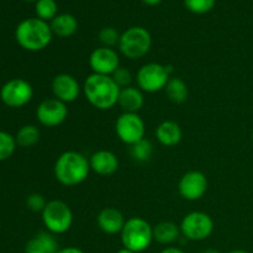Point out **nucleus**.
Returning <instances> with one entry per match:
<instances>
[{
  "mask_svg": "<svg viewBox=\"0 0 253 253\" xmlns=\"http://www.w3.org/2000/svg\"><path fill=\"white\" fill-rule=\"evenodd\" d=\"M121 88L111 76L91 73L83 84V93L86 100L99 110H109L119 101Z\"/></svg>",
  "mask_w": 253,
  "mask_h": 253,
  "instance_id": "nucleus-1",
  "label": "nucleus"
},
{
  "mask_svg": "<svg viewBox=\"0 0 253 253\" xmlns=\"http://www.w3.org/2000/svg\"><path fill=\"white\" fill-rule=\"evenodd\" d=\"M53 172L59 184L64 187H76L88 178L90 163L81 152L67 151L57 158Z\"/></svg>",
  "mask_w": 253,
  "mask_h": 253,
  "instance_id": "nucleus-2",
  "label": "nucleus"
},
{
  "mask_svg": "<svg viewBox=\"0 0 253 253\" xmlns=\"http://www.w3.org/2000/svg\"><path fill=\"white\" fill-rule=\"evenodd\" d=\"M51 26L48 22L30 17L20 22L15 30V39L19 46L29 52H39L46 48L52 41Z\"/></svg>",
  "mask_w": 253,
  "mask_h": 253,
  "instance_id": "nucleus-3",
  "label": "nucleus"
},
{
  "mask_svg": "<svg viewBox=\"0 0 253 253\" xmlns=\"http://www.w3.org/2000/svg\"><path fill=\"white\" fill-rule=\"evenodd\" d=\"M120 234L124 249L135 253L146 251L153 241V227L138 216L126 220Z\"/></svg>",
  "mask_w": 253,
  "mask_h": 253,
  "instance_id": "nucleus-4",
  "label": "nucleus"
},
{
  "mask_svg": "<svg viewBox=\"0 0 253 253\" xmlns=\"http://www.w3.org/2000/svg\"><path fill=\"white\" fill-rule=\"evenodd\" d=\"M121 54L128 59H138L150 52L152 37L147 29L142 26H132L121 34L119 41Z\"/></svg>",
  "mask_w": 253,
  "mask_h": 253,
  "instance_id": "nucleus-5",
  "label": "nucleus"
},
{
  "mask_svg": "<svg viewBox=\"0 0 253 253\" xmlns=\"http://www.w3.org/2000/svg\"><path fill=\"white\" fill-rule=\"evenodd\" d=\"M42 214V221L52 235H61L68 231L73 224V212L63 200L47 202Z\"/></svg>",
  "mask_w": 253,
  "mask_h": 253,
  "instance_id": "nucleus-6",
  "label": "nucleus"
},
{
  "mask_svg": "<svg viewBox=\"0 0 253 253\" xmlns=\"http://www.w3.org/2000/svg\"><path fill=\"white\" fill-rule=\"evenodd\" d=\"M170 68L172 67L163 66L155 62L143 64L136 74L138 88L146 93H157L165 89L170 79Z\"/></svg>",
  "mask_w": 253,
  "mask_h": 253,
  "instance_id": "nucleus-7",
  "label": "nucleus"
},
{
  "mask_svg": "<svg viewBox=\"0 0 253 253\" xmlns=\"http://www.w3.org/2000/svg\"><path fill=\"white\" fill-rule=\"evenodd\" d=\"M180 234L192 241H203L214 231V221L203 211H193L183 217L179 225Z\"/></svg>",
  "mask_w": 253,
  "mask_h": 253,
  "instance_id": "nucleus-8",
  "label": "nucleus"
},
{
  "mask_svg": "<svg viewBox=\"0 0 253 253\" xmlns=\"http://www.w3.org/2000/svg\"><path fill=\"white\" fill-rule=\"evenodd\" d=\"M34 96V88L22 78L7 81L0 89V100L7 108L19 109L27 105Z\"/></svg>",
  "mask_w": 253,
  "mask_h": 253,
  "instance_id": "nucleus-9",
  "label": "nucleus"
},
{
  "mask_svg": "<svg viewBox=\"0 0 253 253\" xmlns=\"http://www.w3.org/2000/svg\"><path fill=\"white\" fill-rule=\"evenodd\" d=\"M118 137L124 143L132 146L145 138V123L137 113H123L115 123Z\"/></svg>",
  "mask_w": 253,
  "mask_h": 253,
  "instance_id": "nucleus-10",
  "label": "nucleus"
},
{
  "mask_svg": "<svg viewBox=\"0 0 253 253\" xmlns=\"http://www.w3.org/2000/svg\"><path fill=\"white\" fill-rule=\"evenodd\" d=\"M68 116L67 104L56 98L46 99L36 109V118L46 127H56L63 124Z\"/></svg>",
  "mask_w": 253,
  "mask_h": 253,
  "instance_id": "nucleus-11",
  "label": "nucleus"
},
{
  "mask_svg": "<svg viewBox=\"0 0 253 253\" xmlns=\"http://www.w3.org/2000/svg\"><path fill=\"white\" fill-rule=\"evenodd\" d=\"M208 190V179L200 170L187 172L178 183V192L180 197L189 202L202 199Z\"/></svg>",
  "mask_w": 253,
  "mask_h": 253,
  "instance_id": "nucleus-12",
  "label": "nucleus"
},
{
  "mask_svg": "<svg viewBox=\"0 0 253 253\" xmlns=\"http://www.w3.org/2000/svg\"><path fill=\"white\" fill-rule=\"evenodd\" d=\"M89 66L95 74L113 76L114 72L120 67V57L111 47L101 46L95 48L89 56Z\"/></svg>",
  "mask_w": 253,
  "mask_h": 253,
  "instance_id": "nucleus-13",
  "label": "nucleus"
},
{
  "mask_svg": "<svg viewBox=\"0 0 253 253\" xmlns=\"http://www.w3.org/2000/svg\"><path fill=\"white\" fill-rule=\"evenodd\" d=\"M52 93L54 98L64 104L73 103L81 94V85L73 76L68 73L57 74L52 81Z\"/></svg>",
  "mask_w": 253,
  "mask_h": 253,
  "instance_id": "nucleus-14",
  "label": "nucleus"
},
{
  "mask_svg": "<svg viewBox=\"0 0 253 253\" xmlns=\"http://www.w3.org/2000/svg\"><path fill=\"white\" fill-rule=\"evenodd\" d=\"M90 169L101 177H109L119 169V158L111 151L100 150L89 158Z\"/></svg>",
  "mask_w": 253,
  "mask_h": 253,
  "instance_id": "nucleus-15",
  "label": "nucleus"
},
{
  "mask_svg": "<svg viewBox=\"0 0 253 253\" xmlns=\"http://www.w3.org/2000/svg\"><path fill=\"white\" fill-rule=\"evenodd\" d=\"M99 229L108 235H115L121 232L126 220L123 212L115 208H105L101 210L96 217Z\"/></svg>",
  "mask_w": 253,
  "mask_h": 253,
  "instance_id": "nucleus-16",
  "label": "nucleus"
},
{
  "mask_svg": "<svg viewBox=\"0 0 253 253\" xmlns=\"http://www.w3.org/2000/svg\"><path fill=\"white\" fill-rule=\"evenodd\" d=\"M183 131L179 124L172 120L161 123L156 128V138L158 142L166 147H173L182 141Z\"/></svg>",
  "mask_w": 253,
  "mask_h": 253,
  "instance_id": "nucleus-17",
  "label": "nucleus"
},
{
  "mask_svg": "<svg viewBox=\"0 0 253 253\" xmlns=\"http://www.w3.org/2000/svg\"><path fill=\"white\" fill-rule=\"evenodd\" d=\"M118 104L124 113H138L143 108L145 96L140 88L131 85L126 86L120 90Z\"/></svg>",
  "mask_w": 253,
  "mask_h": 253,
  "instance_id": "nucleus-18",
  "label": "nucleus"
},
{
  "mask_svg": "<svg viewBox=\"0 0 253 253\" xmlns=\"http://www.w3.org/2000/svg\"><path fill=\"white\" fill-rule=\"evenodd\" d=\"M52 34L56 36L62 37V39H68L73 36L78 30V21L72 14L64 12V14H58L51 22Z\"/></svg>",
  "mask_w": 253,
  "mask_h": 253,
  "instance_id": "nucleus-19",
  "label": "nucleus"
},
{
  "mask_svg": "<svg viewBox=\"0 0 253 253\" xmlns=\"http://www.w3.org/2000/svg\"><path fill=\"white\" fill-rule=\"evenodd\" d=\"M58 250V244L51 232H40L25 247L26 253H56Z\"/></svg>",
  "mask_w": 253,
  "mask_h": 253,
  "instance_id": "nucleus-20",
  "label": "nucleus"
},
{
  "mask_svg": "<svg viewBox=\"0 0 253 253\" xmlns=\"http://www.w3.org/2000/svg\"><path fill=\"white\" fill-rule=\"evenodd\" d=\"M180 227L172 221H162L153 227V240L161 245H170L179 237Z\"/></svg>",
  "mask_w": 253,
  "mask_h": 253,
  "instance_id": "nucleus-21",
  "label": "nucleus"
},
{
  "mask_svg": "<svg viewBox=\"0 0 253 253\" xmlns=\"http://www.w3.org/2000/svg\"><path fill=\"white\" fill-rule=\"evenodd\" d=\"M165 91L167 98L175 104H182L188 99L187 84L183 79L178 78V77H173L168 81Z\"/></svg>",
  "mask_w": 253,
  "mask_h": 253,
  "instance_id": "nucleus-22",
  "label": "nucleus"
},
{
  "mask_svg": "<svg viewBox=\"0 0 253 253\" xmlns=\"http://www.w3.org/2000/svg\"><path fill=\"white\" fill-rule=\"evenodd\" d=\"M40 130L37 126L35 125H24L22 127L19 128V131L15 135V140H16L17 146L22 148H30L37 145L40 141Z\"/></svg>",
  "mask_w": 253,
  "mask_h": 253,
  "instance_id": "nucleus-23",
  "label": "nucleus"
},
{
  "mask_svg": "<svg viewBox=\"0 0 253 253\" xmlns=\"http://www.w3.org/2000/svg\"><path fill=\"white\" fill-rule=\"evenodd\" d=\"M35 12L37 17L46 22H51L58 15L56 0H37L35 2Z\"/></svg>",
  "mask_w": 253,
  "mask_h": 253,
  "instance_id": "nucleus-24",
  "label": "nucleus"
},
{
  "mask_svg": "<svg viewBox=\"0 0 253 253\" xmlns=\"http://www.w3.org/2000/svg\"><path fill=\"white\" fill-rule=\"evenodd\" d=\"M17 147L15 136L6 131H0V162L12 157Z\"/></svg>",
  "mask_w": 253,
  "mask_h": 253,
  "instance_id": "nucleus-25",
  "label": "nucleus"
},
{
  "mask_svg": "<svg viewBox=\"0 0 253 253\" xmlns=\"http://www.w3.org/2000/svg\"><path fill=\"white\" fill-rule=\"evenodd\" d=\"M152 143L148 140H146V138L131 146V156L137 162H146V161H148L151 156H152Z\"/></svg>",
  "mask_w": 253,
  "mask_h": 253,
  "instance_id": "nucleus-26",
  "label": "nucleus"
},
{
  "mask_svg": "<svg viewBox=\"0 0 253 253\" xmlns=\"http://www.w3.org/2000/svg\"><path fill=\"white\" fill-rule=\"evenodd\" d=\"M216 0H184V5L190 12L197 15L207 14L211 11Z\"/></svg>",
  "mask_w": 253,
  "mask_h": 253,
  "instance_id": "nucleus-27",
  "label": "nucleus"
},
{
  "mask_svg": "<svg viewBox=\"0 0 253 253\" xmlns=\"http://www.w3.org/2000/svg\"><path fill=\"white\" fill-rule=\"evenodd\" d=\"M120 36L121 35L119 34L118 30L114 29V27H104L99 32V40L103 43V46L111 47V48L116 46V44H119Z\"/></svg>",
  "mask_w": 253,
  "mask_h": 253,
  "instance_id": "nucleus-28",
  "label": "nucleus"
},
{
  "mask_svg": "<svg viewBox=\"0 0 253 253\" xmlns=\"http://www.w3.org/2000/svg\"><path fill=\"white\" fill-rule=\"evenodd\" d=\"M111 77H113L115 83L118 84L121 89L126 88V86H130L131 82H132V76H131L130 71H128L127 68H125V67H119Z\"/></svg>",
  "mask_w": 253,
  "mask_h": 253,
  "instance_id": "nucleus-29",
  "label": "nucleus"
},
{
  "mask_svg": "<svg viewBox=\"0 0 253 253\" xmlns=\"http://www.w3.org/2000/svg\"><path fill=\"white\" fill-rule=\"evenodd\" d=\"M47 202L43 198V195L39 194V193H34L30 194L26 199V205L31 211L34 212H42L44 207H46Z\"/></svg>",
  "mask_w": 253,
  "mask_h": 253,
  "instance_id": "nucleus-30",
  "label": "nucleus"
},
{
  "mask_svg": "<svg viewBox=\"0 0 253 253\" xmlns=\"http://www.w3.org/2000/svg\"><path fill=\"white\" fill-rule=\"evenodd\" d=\"M56 253H84L81 249L77 247H64V249H59Z\"/></svg>",
  "mask_w": 253,
  "mask_h": 253,
  "instance_id": "nucleus-31",
  "label": "nucleus"
},
{
  "mask_svg": "<svg viewBox=\"0 0 253 253\" xmlns=\"http://www.w3.org/2000/svg\"><path fill=\"white\" fill-rule=\"evenodd\" d=\"M161 253H185L183 250L177 249V247H167V249L163 250Z\"/></svg>",
  "mask_w": 253,
  "mask_h": 253,
  "instance_id": "nucleus-32",
  "label": "nucleus"
},
{
  "mask_svg": "<svg viewBox=\"0 0 253 253\" xmlns=\"http://www.w3.org/2000/svg\"><path fill=\"white\" fill-rule=\"evenodd\" d=\"M141 1H142L143 4L148 5V6H156V5L161 4L162 0H141Z\"/></svg>",
  "mask_w": 253,
  "mask_h": 253,
  "instance_id": "nucleus-33",
  "label": "nucleus"
},
{
  "mask_svg": "<svg viewBox=\"0 0 253 253\" xmlns=\"http://www.w3.org/2000/svg\"><path fill=\"white\" fill-rule=\"evenodd\" d=\"M116 253H135V252L130 251V250H127V249H121V250H119Z\"/></svg>",
  "mask_w": 253,
  "mask_h": 253,
  "instance_id": "nucleus-34",
  "label": "nucleus"
},
{
  "mask_svg": "<svg viewBox=\"0 0 253 253\" xmlns=\"http://www.w3.org/2000/svg\"><path fill=\"white\" fill-rule=\"evenodd\" d=\"M203 253H220L217 250H214V249H209V250H205Z\"/></svg>",
  "mask_w": 253,
  "mask_h": 253,
  "instance_id": "nucleus-35",
  "label": "nucleus"
},
{
  "mask_svg": "<svg viewBox=\"0 0 253 253\" xmlns=\"http://www.w3.org/2000/svg\"><path fill=\"white\" fill-rule=\"evenodd\" d=\"M229 253H249V252L244 251V250H234V251H231V252H229Z\"/></svg>",
  "mask_w": 253,
  "mask_h": 253,
  "instance_id": "nucleus-36",
  "label": "nucleus"
},
{
  "mask_svg": "<svg viewBox=\"0 0 253 253\" xmlns=\"http://www.w3.org/2000/svg\"><path fill=\"white\" fill-rule=\"evenodd\" d=\"M25 1H27V2H36L37 0H25Z\"/></svg>",
  "mask_w": 253,
  "mask_h": 253,
  "instance_id": "nucleus-37",
  "label": "nucleus"
},
{
  "mask_svg": "<svg viewBox=\"0 0 253 253\" xmlns=\"http://www.w3.org/2000/svg\"><path fill=\"white\" fill-rule=\"evenodd\" d=\"M251 137H252V141H253V131H252V135H251Z\"/></svg>",
  "mask_w": 253,
  "mask_h": 253,
  "instance_id": "nucleus-38",
  "label": "nucleus"
}]
</instances>
